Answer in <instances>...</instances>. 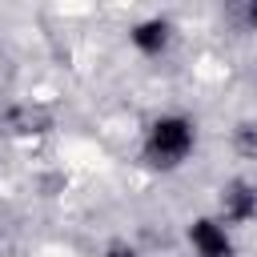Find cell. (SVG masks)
<instances>
[{
    "mask_svg": "<svg viewBox=\"0 0 257 257\" xmlns=\"http://www.w3.org/2000/svg\"><path fill=\"white\" fill-rule=\"evenodd\" d=\"M189 245H193L197 257H233L229 225H221L217 217H197L189 225Z\"/></svg>",
    "mask_w": 257,
    "mask_h": 257,
    "instance_id": "obj_2",
    "label": "cell"
},
{
    "mask_svg": "<svg viewBox=\"0 0 257 257\" xmlns=\"http://www.w3.org/2000/svg\"><path fill=\"white\" fill-rule=\"evenodd\" d=\"M104 257H137V249H133L128 241H112V245L104 249Z\"/></svg>",
    "mask_w": 257,
    "mask_h": 257,
    "instance_id": "obj_5",
    "label": "cell"
},
{
    "mask_svg": "<svg viewBox=\"0 0 257 257\" xmlns=\"http://www.w3.org/2000/svg\"><path fill=\"white\" fill-rule=\"evenodd\" d=\"M169 36H173V28H169V20H161V16L141 20V24L128 32L133 48H137V52H145V56H161V52L169 48Z\"/></svg>",
    "mask_w": 257,
    "mask_h": 257,
    "instance_id": "obj_4",
    "label": "cell"
},
{
    "mask_svg": "<svg viewBox=\"0 0 257 257\" xmlns=\"http://www.w3.org/2000/svg\"><path fill=\"white\" fill-rule=\"evenodd\" d=\"M241 149L245 153H257V128H249V124L241 128Z\"/></svg>",
    "mask_w": 257,
    "mask_h": 257,
    "instance_id": "obj_6",
    "label": "cell"
},
{
    "mask_svg": "<svg viewBox=\"0 0 257 257\" xmlns=\"http://www.w3.org/2000/svg\"><path fill=\"white\" fill-rule=\"evenodd\" d=\"M257 217V189L245 185V181H233L225 193H221V225H249Z\"/></svg>",
    "mask_w": 257,
    "mask_h": 257,
    "instance_id": "obj_3",
    "label": "cell"
},
{
    "mask_svg": "<svg viewBox=\"0 0 257 257\" xmlns=\"http://www.w3.org/2000/svg\"><path fill=\"white\" fill-rule=\"evenodd\" d=\"M197 149V124L181 112H165L145 133V161L153 169H177Z\"/></svg>",
    "mask_w": 257,
    "mask_h": 257,
    "instance_id": "obj_1",
    "label": "cell"
}]
</instances>
